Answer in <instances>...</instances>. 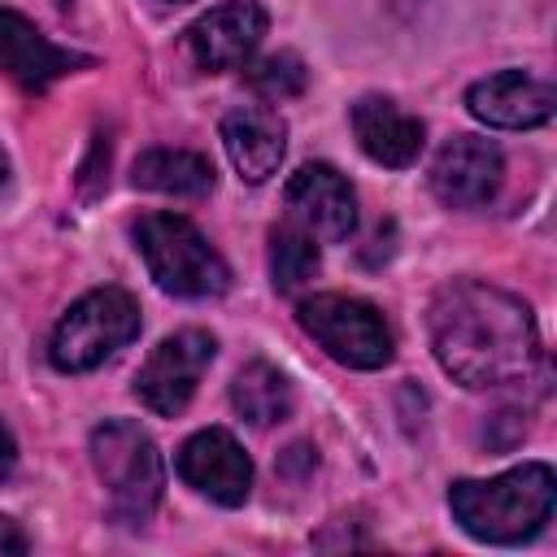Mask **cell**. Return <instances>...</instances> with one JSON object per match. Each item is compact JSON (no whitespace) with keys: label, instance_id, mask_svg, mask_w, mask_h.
Returning <instances> with one entry per match:
<instances>
[{"label":"cell","instance_id":"obj_16","mask_svg":"<svg viewBox=\"0 0 557 557\" xmlns=\"http://www.w3.org/2000/svg\"><path fill=\"white\" fill-rule=\"evenodd\" d=\"M131 183L144 191H161V196H209L213 191V165L200 152L187 148H148L135 157L131 165Z\"/></svg>","mask_w":557,"mask_h":557},{"label":"cell","instance_id":"obj_3","mask_svg":"<svg viewBox=\"0 0 557 557\" xmlns=\"http://www.w3.org/2000/svg\"><path fill=\"white\" fill-rule=\"evenodd\" d=\"M91 466L109 492V513L117 522L139 527L152 518L165 487V461L139 422H126V418L100 422L91 431Z\"/></svg>","mask_w":557,"mask_h":557},{"label":"cell","instance_id":"obj_7","mask_svg":"<svg viewBox=\"0 0 557 557\" xmlns=\"http://www.w3.org/2000/svg\"><path fill=\"white\" fill-rule=\"evenodd\" d=\"M213 357H218V339L209 331H196L191 326V331L165 335L148 352V361L139 366V374H135L139 405L152 409V413H161V418L183 413L187 400H191V392H196V383H200V374L213 366Z\"/></svg>","mask_w":557,"mask_h":557},{"label":"cell","instance_id":"obj_19","mask_svg":"<svg viewBox=\"0 0 557 557\" xmlns=\"http://www.w3.org/2000/svg\"><path fill=\"white\" fill-rule=\"evenodd\" d=\"M305 78H309V70H305V61H300L296 52H270V57H261L257 65H248V83H252V91H261L265 100L300 96V91H305Z\"/></svg>","mask_w":557,"mask_h":557},{"label":"cell","instance_id":"obj_2","mask_svg":"<svg viewBox=\"0 0 557 557\" xmlns=\"http://www.w3.org/2000/svg\"><path fill=\"white\" fill-rule=\"evenodd\" d=\"M553 466L527 461L496 479H457L448 487V509L466 535L483 544H522L553 518Z\"/></svg>","mask_w":557,"mask_h":557},{"label":"cell","instance_id":"obj_1","mask_svg":"<svg viewBox=\"0 0 557 557\" xmlns=\"http://www.w3.org/2000/svg\"><path fill=\"white\" fill-rule=\"evenodd\" d=\"M431 348L461 387H505L535 370L531 305L483 278H453L431 300Z\"/></svg>","mask_w":557,"mask_h":557},{"label":"cell","instance_id":"obj_11","mask_svg":"<svg viewBox=\"0 0 557 557\" xmlns=\"http://www.w3.org/2000/svg\"><path fill=\"white\" fill-rule=\"evenodd\" d=\"M505 174L500 148L479 135H453L431 161V191L448 209H479L496 196Z\"/></svg>","mask_w":557,"mask_h":557},{"label":"cell","instance_id":"obj_18","mask_svg":"<svg viewBox=\"0 0 557 557\" xmlns=\"http://www.w3.org/2000/svg\"><path fill=\"white\" fill-rule=\"evenodd\" d=\"M313 274H318V239L296 222L274 226L270 231V278H274V287L296 292Z\"/></svg>","mask_w":557,"mask_h":557},{"label":"cell","instance_id":"obj_5","mask_svg":"<svg viewBox=\"0 0 557 557\" xmlns=\"http://www.w3.org/2000/svg\"><path fill=\"white\" fill-rule=\"evenodd\" d=\"M139 335V305L131 292L122 287H96L87 296H78L48 344V357L57 370L65 374H83L104 366L113 352H122L131 339Z\"/></svg>","mask_w":557,"mask_h":557},{"label":"cell","instance_id":"obj_15","mask_svg":"<svg viewBox=\"0 0 557 557\" xmlns=\"http://www.w3.org/2000/svg\"><path fill=\"white\" fill-rule=\"evenodd\" d=\"M352 135H357L361 152L387 170L413 165L426 144V126L387 96H361L352 104Z\"/></svg>","mask_w":557,"mask_h":557},{"label":"cell","instance_id":"obj_13","mask_svg":"<svg viewBox=\"0 0 557 557\" xmlns=\"http://www.w3.org/2000/svg\"><path fill=\"white\" fill-rule=\"evenodd\" d=\"M83 65H91V57L52 44L30 17L0 4V70L13 83H22L26 91H44L48 83H57Z\"/></svg>","mask_w":557,"mask_h":557},{"label":"cell","instance_id":"obj_8","mask_svg":"<svg viewBox=\"0 0 557 557\" xmlns=\"http://www.w3.org/2000/svg\"><path fill=\"white\" fill-rule=\"evenodd\" d=\"M283 205L287 222L305 226L318 244H344L357 226V196L348 178L326 161L300 165L283 187Z\"/></svg>","mask_w":557,"mask_h":557},{"label":"cell","instance_id":"obj_20","mask_svg":"<svg viewBox=\"0 0 557 557\" xmlns=\"http://www.w3.org/2000/svg\"><path fill=\"white\" fill-rule=\"evenodd\" d=\"M0 553H26V535L13 518H0Z\"/></svg>","mask_w":557,"mask_h":557},{"label":"cell","instance_id":"obj_9","mask_svg":"<svg viewBox=\"0 0 557 557\" xmlns=\"http://www.w3.org/2000/svg\"><path fill=\"white\" fill-rule=\"evenodd\" d=\"M265 22L270 17L257 0H226L183 30V48L200 70H239L257 52Z\"/></svg>","mask_w":557,"mask_h":557},{"label":"cell","instance_id":"obj_4","mask_svg":"<svg viewBox=\"0 0 557 557\" xmlns=\"http://www.w3.org/2000/svg\"><path fill=\"white\" fill-rule=\"evenodd\" d=\"M131 235L161 292L183 300H209L231 287L226 261L183 213H144Z\"/></svg>","mask_w":557,"mask_h":557},{"label":"cell","instance_id":"obj_14","mask_svg":"<svg viewBox=\"0 0 557 557\" xmlns=\"http://www.w3.org/2000/svg\"><path fill=\"white\" fill-rule=\"evenodd\" d=\"M222 148L244 183H265L287 152V122L265 104H239L222 117Z\"/></svg>","mask_w":557,"mask_h":557},{"label":"cell","instance_id":"obj_10","mask_svg":"<svg viewBox=\"0 0 557 557\" xmlns=\"http://www.w3.org/2000/svg\"><path fill=\"white\" fill-rule=\"evenodd\" d=\"M178 474L187 487H196L200 496L235 509L248 500L252 492V461L239 448V440L222 426L196 431L183 448H178Z\"/></svg>","mask_w":557,"mask_h":557},{"label":"cell","instance_id":"obj_21","mask_svg":"<svg viewBox=\"0 0 557 557\" xmlns=\"http://www.w3.org/2000/svg\"><path fill=\"white\" fill-rule=\"evenodd\" d=\"M13 466H17V444H13V435H9V426L0 422V483L13 474Z\"/></svg>","mask_w":557,"mask_h":557},{"label":"cell","instance_id":"obj_6","mask_svg":"<svg viewBox=\"0 0 557 557\" xmlns=\"http://www.w3.org/2000/svg\"><path fill=\"white\" fill-rule=\"evenodd\" d=\"M296 318L326 348V357H335L339 366L379 370L392 361V348H396L392 331L370 300H357L344 292H318V296L300 300Z\"/></svg>","mask_w":557,"mask_h":557},{"label":"cell","instance_id":"obj_17","mask_svg":"<svg viewBox=\"0 0 557 557\" xmlns=\"http://www.w3.org/2000/svg\"><path fill=\"white\" fill-rule=\"evenodd\" d=\"M231 405L239 409V418H248L252 426H270L283 422L296 405V392L287 383V374L270 361H248L235 383H231Z\"/></svg>","mask_w":557,"mask_h":557},{"label":"cell","instance_id":"obj_12","mask_svg":"<svg viewBox=\"0 0 557 557\" xmlns=\"http://www.w3.org/2000/svg\"><path fill=\"white\" fill-rule=\"evenodd\" d=\"M466 104L479 122H487L496 131H531L553 117L557 91H553V83H544L527 70H500V74L479 78L466 91Z\"/></svg>","mask_w":557,"mask_h":557},{"label":"cell","instance_id":"obj_22","mask_svg":"<svg viewBox=\"0 0 557 557\" xmlns=\"http://www.w3.org/2000/svg\"><path fill=\"white\" fill-rule=\"evenodd\" d=\"M4 170H9V161H4V152H0V183H4Z\"/></svg>","mask_w":557,"mask_h":557}]
</instances>
